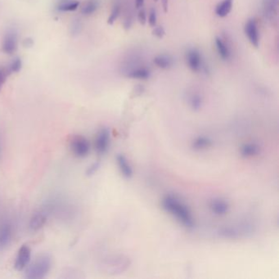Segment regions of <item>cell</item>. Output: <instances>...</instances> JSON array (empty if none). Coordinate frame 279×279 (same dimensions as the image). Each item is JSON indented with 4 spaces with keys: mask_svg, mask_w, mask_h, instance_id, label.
Segmentation results:
<instances>
[{
    "mask_svg": "<svg viewBox=\"0 0 279 279\" xmlns=\"http://www.w3.org/2000/svg\"><path fill=\"white\" fill-rule=\"evenodd\" d=\"M233 0H222L215 8V14L219 17H227L233 8Z\"/></svg>",
    "mask_w": 279,
    "mask_h": 279,
    "instance_id": "18",
    "label": "cell"
},
{
    "mask_svg": "<svg viewBox=\"0 0 279 279\" xmlns=\"http://www.w3.org/2000/svg\"><path fill=\"white\" fill-rule=\"evenodd\" d=\"M21 68H22V61H21V58L20 57H15L10 62V64L8 65L7 70H8V74L17 73L21 70Z\"/></svg>",
    "mask_w": 279,
    "mask_h": 279,
    "instance_id": "25",
    "label": "cell"
},
{
    "mask_svg": "<svg viewBox=\"0 0 279 279\" xmlns=\"http://www.w3.org/2000/svg\"><path fill=\"white\" fill-rule=\"evenodd\" d=\"M163 208L171 215L175 216L176 219L182 223V225L189 228H192L195 225L193 216L192 215L189 207L180 202L176 196L168 195L165 196L162 201Z\"/></svg>",
    "mask_w": 279,
    "mask_h": 279,
    "instance_id": "1",
    "label": "cell"
},
{
    "mask_svg": "<svg viewBox=\"0 0 279 279\" xmlns=\"http://www.w3.org/2000/svg\"><path fill=\"white\" fill-rule=\"evenodd\" d=\"M154 1H155V2H157V1H158V0H154Z\"/></svg>",
    "mask_w": 279,
    "mask_h": 279,
    "instance_id": "36",
    "label": "cell"
},
{
    "mask_svg": "<svg viewBox=\"0 0 279 279\" xmlns=\"http://www.w3.org/2000/svg\"><path fill=\"white\" fill-rule=\"evenodd\" d=\"M100 168V163L97 161L92 164L90 166H88V168L86 171V175L93 176L94 174L97 173V171Z\"/></svg>",
    "mask_w": 279,
    "mask_h": 279,
    "instance_id": "28",
    "label": "cell"
},
{
    "mask_svg": "<svg viewBox=\"0 0 279 279\" xmlns=\"http://www.w3.org/2000/svg\"><path fill=\"white\" fill-rule=\"evenodd\" d=\"M244 32L249 41L255 48H258L260 44V34L256 21L254 18L249 19L244 26Z\"/></svg>",
    "mask_w": 279,
    "mask_h": 279,
    "instance_id": "10",
    "label": "cell"
},
{
    "mask_svg": "<svg viewBox=\"0 0 279 279\" xmlns=\"http://www.w3.org/2000/svg\"><path fill=\"white\" fill-rule=\"evenodd\" d=\"M153 35L157 37L158 39H162L166 35V31L162 26H155V28L153 29Z\"/></svg>",
    "mask_w": 279,
    "mask_h": 279,
    "instance_id": "31",
    "label": "cell"
},
{
    "mask_svg": "<svg viewBox=\"0 0 279 279\" xmlns=\"http://www.w3.org/2000/svg\"><path fill=\"white\" fill-rule=\"evenodd\" d=\"M130 260L122 255L107 256L102 263V268L106 274H122L129 268Z\"/></svg>",
    "mask_w": 279,
    "mask_h": 279,
    "instance_id": "4",
    "label": "cell"
},
{
    "mask_svg": "<svg viewBox=\"0 0 279 279\" xmlns=\"http://www.w3.org/2000/svg\"><path fill=\"white\" fill-rule=\"evenodd\" d=\"M189 105L193 111H199L203 105V99L202 96L198 93H193L189 97Z\"/></svg>",
    "mask_w": 279,
    "mask_h": 279,
    "instance_id": "24",
    "label": "cell"
},
{
    "mask_svg": "<svg viewBox=\"0 0 279 279\" xmlns=\"http://www.w3.org/2000/svg\"><path fill=\"white\" fill-rule=\"evenodd\" d=\"M52 268V258L48 254H42L34 262L26 267L25 277L29 279H44Z\"/></svg>",
    "mask_w": 279,
    "mask_h": 279,
    "instance_id": "2",
    "label": "cell"
},
{
    "mask_svg": "<svg viewBox=\"0 0 279 279\" xmlns=\"http://www.w3.org/2000/svg\"><path fill=\"white\" fill-rule=\"evenodd\" d=\"M153 62L157 68L163 69V70H168L173 67L174 60L173 57H171V55L160 54L155 57L153 60Z\"/></svg>",
    "mask_w": 279,
    "mask_h": 279,
    "instance_id": "17",
    "label": "cell"
},
{
    "mask_svg": "<svg viewBox=\"0 0 279 279\" xmlns=\"http://www.w3.org/2000/svg\"><path fill=\"white\" fill-rule=\"evenodd\" d=\"M161 4H162L163 10L165 13L168 12L169 0H161Z\"/></svg>",
    "mask_w": 279,
    "mask_h": 279,
    "instance_id": "33",
    "label": "cell"
},
{
    "mask_svg": "<svg viewBox=\"0 0 279 279\" xmlns=\"http://www.w3.org/2000/svg\"><path fill=\"white\" fill-rule=\"evenodd\" d=\"M138 21L142 26H144L147 23V13L144 9H141L138 14Z\"/></svg>",
    "mask_w": 279,
    "mask_h": 279,
    "instance_id": "32",
    "label": "cell"
},
{
    "mask_svg": "<svg viewBox=\"0 0 279 279\" xmlns=\"http://www.w3.org/2000/svg\"><path fill=\"white\" fill-rule=\"evenodd\" d=\"M186 62L190 69L193 72H199L201 70H207V67L203 62V57L198 49L191 48L186 52Z\"/></svg>",
    "mask_w": 279,
    "mask_h": 279,
    "instance_id": "7",
    "label": "cell"
},
{
    "mask_svg": "<svg viewBox=\"0 0 279 279\" xmlns=\"http://www.w3.org/2000/svg\"><path fill=\"white\" fill-rule=\"evenodd\" d=\"M254 226L249 223H244L239 225H226L220 227L217 230V235L223 239L235 240L243 236L252 234Z\"/></svg>",
    "mask_w": 279,
    "mask_h": 279,
    "instance_id": "3",
    "label": "cell"
},
{
    "mask_svg": "<svg viewBox=\"0 0 279 279\" xmlns=\"http://www.w3.org/2000/svg\"><path fill=\"white\" fill-rule=\"evenodd\" d=\"M212 144V140L206 136H200L194 140L193 142L192 143V147L194 150H204L208 147H210Z\"/></svg>",
    "mask_w": 279,
    "mask_h": 279,
    "instance_id": "23",
    "label": "cell"
},
{
    "mask_svg": "<svg viewBox=\"0 0 279 279\" xmlns=\"http://www.w3.org/2000/svg\"><path fill=\"white\" fill-rule=\"evenodd\" d=\"M117 162L122 175L126 178H132L134 174L132 166H130L127 158L123 154H118L117 156Z\"/></svg>",
    "mask_w": 279,
    "mask_h": 279,
    "instance_id": "15",
    "label": "cell"
},
{
    "mask_svg": "<svg viewBox=\"0 0 279 279\" xmlns=\"http://www.w3.org/2000/svg\"><path fill=\"white\" fill-rule=\"evenodd\" d=\"M18 47V32L16 28H8L3 35L2 42V52L12 55L16 52Z\"/></svg>",
    "mask_w": 279,
    "mask_h": 279,
    "instance_id": "5",
    "label": "cell"
},
{
    "mask_svg": "<svg viewBox=\"0 0 279 279\" xmlns=\"http://www.w3.org/2000/svg\"><path fill=\"white\" fill-rule=\"evenodd\" d=\"M157 12L155 9H151L150 13H149V18H148V23L152 27H155L157 25Z\"/></svg>",
    "mask_w": 279,
    "mask_h": 279,
    "instance_id": "29",
    "label": "cell"
},
{
    "mask_svg": "<svg viewBox=\"0 0 279 279\" xmlns=\"http://www.w3.org/2000/svg\"><path fill=\"white\" fill-rule=\"evenodd\" d=\"M260 152H261V147L259 145L249 142V143H245L241 147L240 153L243 157L250 158L258 155Z\"/></svg>",
    "mask_w": 279,
    "mask_h": 279,
    "instance_id": "20",
    "label": "cell"
},
{
    "mask_svg": "<svg viewBox=\"0 0 279 279\" xmlns=\"http://www.w3.org/2000/svg\"><path fill=\"white\" fill-rule=\"evenodd\" d=\"M215 46L217 49L218 54L220 55V57L223 60L227 61V60L230 59L231 55H232L230 48L222 38L220 37L215 38Z\"/></svg>",
    "mask_w": 279,
    "mask_h": 279,
    "instance_id": "16",
    "label": "cell"
},
{
    "mask_svg": "<svg viewBox=\"0 0 279 279\" xmlns=\"http://www.w3.org/2000/svg\"><path fill=\"white\" fill-rule=\"evenodd\" d=\"M121 12H122V6H121L120 3H116V4L114 5L112 10H111V13L110 16H109L108 19H107V24H109V25H113L114 22L117 21V18L119 17Z\"/></svg>",
    "mask_w": 279,
    "mask_h": 279,
    "instance_id": "26",
    "label": "cell"
},
{
    "mask_svg": "<svg viewBox=\"0 0 279 279\" xmlns=\"http://www.w3.org/2000/svg\"><path fill=\"white\" fill-rule=\"evenodd\" d=\"M81 30H82V23L80 19H73L70 24V34L72 35L73 36H76L80 34Z\"/></svg>",
    "mask_w": 279,
    "mask_h": 279,
    "instance_id": "27",
    "label": "cell"
},
{
    "mask_svg": "<svg viewBox=\"0 0 279 279\" xmlns=\"http://www.w3.org/2000/svg\"><path fill=\"white\" fill-rule=\"evenodd\" d=\"M229 204L222 198H215L209 202V209L213 214L218 216H223L229 210Z\"/></svg>",
    "mask_w": 279,
    "mask_h": 279,
    "instance_id": "13",
    "label": "cell"
},
{
    "mask_svg": "<svg viewBox=\"0 0 279 279\" xmlns=\"http://www.w3.org/2000/svg\"><path fill=\"white\" fill-rule=\"evenodd\" d=\"M47 220H48V215H47L46 212H35L31 216L30 223H29V227L31 231L37 232L44 227L47 223Z\"/></svg>",
    "mask_w": 279,
    "mask_h": 279,
    "instance_id": "14",
    "label": "cell"
},
{
    "mask_svg": "<svg viewBox=\"0 0 279 279\" xmlns=\"http://www.w3.org/2000/svg\"><path fill=\"white\" fill-rule=\"evenodd\" d=\"M144 4V0H135V8L140 9Z\"/></svg>",
    "mask_w": 279,
    "mask_h": 279,
    "instance_id": "34",
    "label": "cell"
},
{
    "mask_svg": "<svg viewBox=\"0 0 279 279\" xmlns=\"http://www.w3.org/2000/svg\"><path fill=\"white\" fill-rule=\"evenodd\" d=\"M70 150L77 157H86L90 152V143L86 138L76 135L70 140Z\"/></svg>",
    "mask_w": 279,
    "mask_h": 279,
    "instance_id": "6",
    "label": "cell"
},
{
    "mask_svg": "<svg viewBox=\"0 0 279 279\" xmlns=\"http://www.w3.org/2000/svg\"><path fill=\"white\" fill-rule=\"evenodd\" d=\"M80 3L76 0H59L56 5V10L60 13L72 12L79 8Z\"/></svg>",
    "mask_w": 279,
    "mask_h": 279,
    "instance_id": "19",
    "label": "cell"
},
{
    "mask_svg": "<svg viewBox=\"0 0 279 279\" xmlns=\"http://www.w3.org/2000/svg\"><path fill=\"white\" fill-rule=\"evenodd\" d=\"M150 70L146 68H134L127 73V77L136 80H147L150 77Z\"/></svg>",
    "mask_w": 279,
    "mask_h": 279,
    "instance_id": "21",
    "label": "cell"
},
{
    "mask_svg": "<svg viewBox=\"0 0 279 279\" xmlns=\"http://www.w3.org/2000/svg\"><path fill=\"white\" fill-rule=\"evenodd\" d=\"M99 8L98 0H87L81 7L80 13L84 16H90L95 13Z\"/></svg>",
    "mask_w": 279,
    "mask_h": 279,
    "instance_id": "22",
    "label": "cell"
},
{
    "mask_svg": "<svg viewBox=\"0 0 279 279\" xmlns=\"http://www.w3.org/2000/svg\"><path fill=\"white\" fill-rule=\"evenodd\" d=\"M13 238V227L10 223L3 222L0 225V251L5 250L10 245Z\"/></svg>",
    "mask_w": 279,
    "mask_h": 279,
    "instance_id": "12",
    "label": "cell"
},
{
    "mask_svg": "<svg viewBox=\"0 0 279 279\" xmlns=\"http://www.w3.org/2000/svg\"><path fill=\"white\" fill-rule=\"evenodd\" d=\"M262 9L264 17L269 21H277L279 14V0H263Z\"/></svg>",
    "mask_w": 279,
    "mask_h": 279,
    "instance_id": "11",
    "label": "cell"
},
{
    "mask_svg": "<svg viewBox=\"0 0 279 279\" xmlns=\"http://www.w3.org/2000/svg\"><path fill=\"white\" fill-rule=\"evenodd\" d=\"M32 44H33V41L30 39H26L25 40V46L26 47H31L32 46Z\"/></svg>",
    "mask_w": 279,
    "mask_h": 279,
    "instance_id": "35",
    "label": "cell"
},
{
    "mask_svg": "<svg viewBox=\"0 0 279 279\" xmlns=\"http://www.w3.org/2000/svg\"><path fill=\"white\" fill-rule=\"evenodd\" d=\"M111 140V134L107 128H102L96 136L95 150L98 154L104 155L108 150L109 145Z\"/></svg>",
    "mask_w": 279,
    "mask_h": 279,
    "instance_id": "8",
    "label": "cell"
},
{
    "mask_svg": "<svg viewBox=\"0 0 279 279\" xmlns=\"http://www.w3.org/2000/svg\"><path fill=\"white\" fill-rule=\"evenodd\" d=\"M31 250L27 245H22L19 248L17 256H16L14 268L17 271H22L26 269L31 263Z\"/></svg>",
    "mask_w": 279,
    "mask_h": 279,
    "instance_id": "9",
    "label": "cell"
},
{
    "mask_svg": "<svg viewBox=\"0 0 279 279\" xmlns=\"http://www.w3.org/2000/svg\"><path fill=\"white\" fill-rule=\"evenodd\" d=\"M8 75H9V74H8L7 69L0 68V91H1L2 88H3V85L5 83Z\"/></svg>",
    "mask_w": 279,
    "mask_h": 279,
    "instance_id": "30",
    "label": "cell"
}]
</instances>
